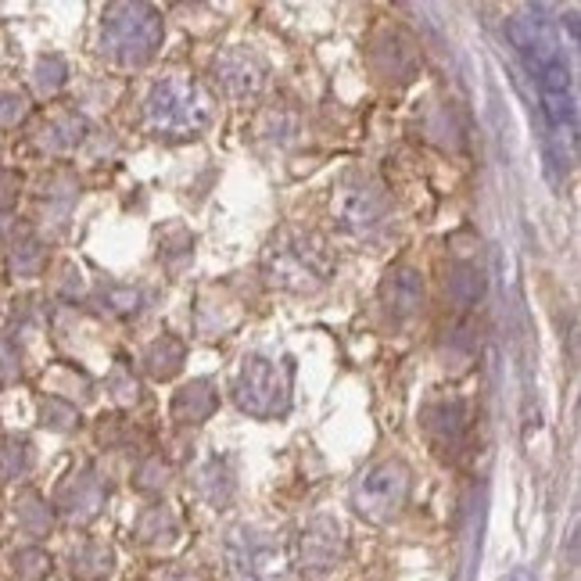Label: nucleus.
I'll return each instance as SVG.
<instances>
[{
	"label": "nucleus",
	"mask_w": 581,
	"mask_h": 581,
	"mask_svg": "<svg viewBox=\"0 0 581 581\" xmlns=\"http://www.w3.org/2000/svg\"><path fill=\"white\" fill-rule=\"evenodd\" d=\"M212 80L230 101H256L270 83V66L248 47H227L212 58Z\"/></svg>",
	"instance_id": "nucleus-9"
},
{
	"label": "nucleus",
	"mask_w": 581,
	"mask_h": 581,
	"mask_svg": "<svg viewBox=\"0 0 581 581\" xmlns=\"http://www.w3.org/2000/svg\"><path fill=\"white\" fill-rule=\"evenodd\" d=\"M262 277L266 284L288 294H317L331 284L334 256L317 230L284 227L277 230L262 251Z\"/></svg>",
	"instance_id": "nucleus-1"
},
{
	"label": "nucleus",
	"mask_w": 581,
	"mask_h": 581,
	"mask_svg": "<svg viewBox=\"0 0 581 581\" xmlns=\"http://www.w3.org/2000/svg\"><path fill=\"white\" fill-rule=\"evenodd\" d=\"M148 581H194L187 571H180V568H166V571H154Z\"/></svg>",
	"instance_id": "nucleus-33"
},
{
	"label": "nucleus",
	"mask_w": 581,
	"mask_h": 581,
	"mask_svg": "<svg viewBox=\"0 0 581 581\" xmlns=\"http://www.w3.org/2000/svg\"><path fill=\"white\" fill-rule=\"evenodd\" d=\"M331 219L341 233L349 238H377L388 219H391V201L384 194V187L377 183L373 177H363V172H352L344 177L334 194H331Z\"/></svg>",
	"instance_id": "nucleus-5"
},
{
	"label": "nucleus",
	"mask_w": 581,
	"mask_h": 581,
	"mask_svg": "<svg viewBox=\"0 0 581 581\" xmlns=\"http://www.w3.org/2000/svg\"><path fill=\"white\" fill-rule=\"evenodd\" d=\"M216 119L212 93L191 76H166L144 98V130L159 140L201 137Z\"/></svg>",
	"instance_id": "nucleus-2"
},
{
	"label": "nucleus",
	"mask_w": 581,
	"mask_h": 581,
	"mask_svg": "<svg viewBox=\"0 0 581 581\" xmlns=\"http://www.w3.org/2000/svg\"><path fill=\"white\" fill-rule=\"evenodd\" d=\"M40 423L51 431H72L76 423H80V413H76V405H69L66 399L58 395H47L40 402Z\"/></svg>",
	"instance_id": "nucleus-25"
},
{
	"label": "nucleus",
	"mask_w": 581,
	"mask_h": 581,
	"mask_svg": "<svg viewBox=\"0 0 581 581\" xmlns=\"http://www.w3.org/2000/svg\"><path fill=\"white\" fill-rule=\"evenodd\" d=\"M370 69L381 76L384 83H413L420 72V47L402 29H384L381 37L370 43Z\"/></svg>",
	"instance_id": "nucleus-11"
},
{
	"label": "nucleus",
	"mask_w": 581,
	"mask_h": 581,
	"mask_svg": "<svg viewBox=\"0 0 581 581\" xmlns=\"http://www.w3.org/2000/svg\"><path fill=\"white\" fill-rule=\"evenodd\" d=\"M510 581H531V574H528V571H517V574H513Z\"/></svg>",
	"instance_id": "nucleus-34"
},
{
	"label": "nucleus",
	"mask_w": 581,
	"mask_h": 581,
	"mask_svg": "<svg viewBox=\"0 0 581 581\" xmlns=\"http://www.w3.org/2000/svg\"><path fill=\"white\" fill-rule=\"evenodd\" d=\"M29 116V104L22 93L14 90H0V126H19Z\"/></svg>",
	"instance_id": "nucleus-31"
},
{
	"label": "nucleus",
	"mask_w": 581,
	"mask_h": 581,
	"mask_svg": "<svg viewBox=\"0 0 581 581\" xmlns=\"http://www.w3.org/2000/svg\"><path fill=\"white\" fill-rule=\"evenodd\" d=\"M381 309L391 323H405L413 320L417 312L423 309V277L413 266H395V270H388L384 280H381Z\"/></svg>",
	"instance_id": "nucleus-13"
},
{
	"label": "nucleus",
	"mask_w": 581,
	"mask_h": 581,
	"mask_svg": "<svg viewBox=\"0 0 581 581\" xmlns=\"http://www.w3.org/2000/svg\"><path fill=\"white\" fill-rule=\"evenodd\" d=\"M227 581H291V563L277 539L262 528L238 524L223 539Z\"/></svg>",
	"instance_id": "nucleus-4"
},
{
	"label": "nucleus",
	"mask_w": 581,
	"mask_h": 581,
	"mask_svg": "<svg viewBox=\"0 0 581 581\" xmlns=\"http://www.w3.org/2000/svg\"><path fill=\"white\" fill-rule=\"evenodd\" d=\"M216 410H219V391L206 377L183 384L177 395H172V420L183 423V428H198V423L212 420Z\"/></svg>",
	"instance_id": "nucleus-14"
},
{
	"label": "nucleus",
	"mask_w": 581,
	"mask_h": 581,
	"mask_svg": "<svg viewBox=\"0 0 581 581\" xmlns=\"http://www.w3.org/2000/svg\"><path fill=\"white\" fill-rule=\"evenodd\" d=\"M14 521H19V528L29 539H43L51 535L54 528V510L47 507V499H40L37 492H22L14 499Z\"/></svg>",
	"instance_id": "nucleus-21"
},
{
	"label": "nucleus",
	"mask_w": 581,
	"mask_h": 581,
	"mask_svg": "<svg viewBox=\"0 0 581 581\" xmlns=\"http://www.w3.org/2000/svg\"><path fill=\"white\" fill-rule=\"evenodd\" d=\"M29 470H33V445H29V438L19 434L8 438L0 445V481H19Z\"/></svg>",
	"instance_id": "nucleus-22"
},
{
	"label": "nucleus",
	"mask_w": 581,
	"mask_h": 581,
	"mask_svg": "<svg viewBox=\"0 0 581 581\" xmlns=\"http://www.w3.org/2000/svg\"><path fill=\"white\" fill-rule=\"evenodd\" d=\"M410 484L413 474L402 460H381L355 478L349 502L367 524H391L410 499Z\"/></svg>",
	"instance_id": "nucleus-6"
},
{
	"label": "nucleus",
	"mask_w": 581,
	"mask_h": 581,
	"mask_svg": "<svg viewBox=\"0 0 581 581\" xmlns=\"http://www.w3.org/2000/svg\"><path fill=\"white\" fill-rule=\"evenodd\" d=\"M166 484H169V467L162 463V457L140 460V467L133 470V489H137V492L154 495V492H162Z\"/></svg>",
	"instance_id": "nucleus-27"
},
{
	"label": "nucleus",
	"mask_w": 581,
	"mask_h": 581,
	"mask_svg": "<svg viewBox=\"0 0 581 581\" xmlns=\"http://www.w3.org/2000/svg\"><path fill=\"white\" fill-rule=\"evenodd\" d=\"M104 502H108V484L90 467L72 470L58 489V513L72 524H90L104 510Z\"/></svg>",
	"instance_id": "nucleus-12"
},
{
	"label": "nucleus",
	"mask_w": 581,
	"mask_h": 581,
	"mask_svg": "<svg viewBox=\"0 0 581 581\" xmlns=\"http://www.w3.org/2000/svg\"><path fill=\"white\" fill-rule=\"evenodd\" d=\"M90 133V126L83 116H54V119H47L40 126V133H37V144L43 151H51V154H66V151H76L87 140Z\"/></svg>",
	"instance_id": "nucleus-17"
},
{
	"label": "nucleus",
	"mask_w": 581,
	"mask_h": 581,
	"mask_svg": "<svg viewBox=\"0 0 581 581\" xmlns=\"http://www.w3.org/2000/svg\"><path fill=\"white\" fill-rule=\"evenodd\" d=\"M162 14L151 4H108L101 19V54L122 69H140L162 47Z\"/></svg>",
	"instance_id": "nucleus-3"
},
{
	"label": "nucleus",
	"mask_w": 581,
	"mask_h": 581,
	"mask_svg": "<svg viewBox=\"0 0 581 581\" xmlns=\"http://www.w3.org/2000/svg\"><path fill=\"white\" fill-rule=\"evenodd\" d=\"M233 402L238 410L256 420L284 417L291 405V381L288 370L277 367L266 355H244L241 370L233 377Z\"/></svg>",
	"instance_id": "nucleus-7"
},
{
	"label": "nucleus",
	"mask_w": 581,
	"mask_h": 581,
	"mask_svg": "<svg viewBox=\"0 0 581 581\" xmlns=\"http://www.w3.org/2000/svg\"><path fill=\"white\" fill-rule=\"evenodd\" d=\"M298 130H302V122H298V116L291 112V108H270V112L262 116L259 122V133L270 140V144H294L298 140Z\"/></svg>",
	"instance_id": "nucleus-23"
},
{
	"label": "nucleus",
	"mask_w": 581,
	"mask_h": 581,
	"mask_svg": "<svg viewBox=\"0 0 581 581\" xmlns=\"http://www.w3.org/2000/svg\"><path fill=\"white\" fill-rule=\"evenodd\" d=\"M194 489H198L201 499L209 502V507H227V502L233 499V492H238V478H233V470H230L227 460L209 457L194 470Z\"/></svg>",
	"instance_id": "nucleus-16"
},
{
	"label": "nucleus",
	"mask_w": 581,
	"mask_h": 581,
	"mask_svg": "<svg viewBox=\"0 0 581 581\" xmlns=\"http://www.w3.org/2000/svg\"><path fill=\"white\" fill-rule=\"evenodd\" d=\"M11 574L19 581H47L51 574V557L40 545H22L11 553Z\"/></svg>",
	"instance_id": "nucleus-24"
},
{
	"label": "nucleus",
	"mask_w": 581,
	"mask_h": 581,
	"mask_svg": "<svg viewBox=\"0 0 581 581\" xmlns=\"http://www.w3.org/2000/svg\"><path fill=\"white\" fill-rule=\"evenodd\" d=\"M445 291L460 309L478 305L484 298V273L478 262H457L445 277Z\"/></svg>",
	"instance_id": "nucleus-20"
},
{
	"label": "nucleus",
	"mask_w": 581,
	"mask_h": 581,
	"mask_svg": "<svg viewBox=\"0 0 581 581\" xmlns=\"http://www.w3.org/2000/svg\"><path fill=\"white\" fill-rule=\"evenodd\" d=\"M101 309L108 312H116V317H133V312H140V291L133 288H108V294L101 291Z\"/></svg>",
	"instance_id": "nucleus-30"
},
{
	"label": "nucleus",
	"mask_w": 581,
	"mask_h": 581,
	"mask_svg": "<svg viewBox=\"0 0 581 581\" xmlns=\"http://www.w3.org/2000/svg\"><path fill=\"white\" fill-rule=\"evenodd\" d=\"M183 359H187V344L177 334H162L144 349V370L154 381H169V377H177L183 370Z\"/></svg>",
	"instance_id": "nucleus-19"
},
{
	"label": "nucleus",
	"mask_w": 581,
	"mask_h": 581,
	"mask_svg": "<svg viewBox=\"0 0 581 581\" xmlns=\"http://www.w3.org/2000/svg\"><path fill=\"white\" fill-rule=\"evenodd\" d=\"M344 560V531L331 513H317L294 535V571L305 578L331 574Z\"/></svg>",
	"instance_id": "nucleus-8"
},
{
	"label": "nucleus",
	"mask_w": 581,
	"mask_h": 581,
	"mask_svg": "<svg viewBox=\"0 0 581 581\" xmlns=\"http://www.w3.org/2000/svg\"><path fill=\"white\" fill-rule=\"evenodd\" d=\"M108 391H112V399H116L119 405L140 402V381L133 377V370L126 367V359H119L116 370H112V377H108Z\"/></svg>",
	"instance_id": "nucleus-29"
},
{
	"label": "nucleus",
	"mask_w": 581,
	"mask_h": 581,
	"mask_svg": "<svg viewBox=\"0 0 581 581\" xmlns=\"http://www.w3.org/2000/svg\"><path fill=\"white\" fill-rule=\"evenodd\" d=\"M133 535L140 545H154V549H162V545H172L180 539V521L172 517L169 507H162V502H154V507H144L137 517V524H133Z\"/></svg>",
	"instance_id": "nucleus-18"
},
{
	"label": "nucleus",
	"mask_w": 581,
	"mask_h": 581,
	"mask_svg": "<svg viewBox=\"0 0 581 581\" xmlns=\"http://www.w3.org/2000/svg\"><path fill=\"white\" fill-rule=\"evenodd\" d=\"M66 568H69L72 581H108L116 574V553L104 542L87 539L69 549Z\"/></svg>",
	"instance_id": "nucleus-15"
},
{
	"label": "nucleus",
	"mask_w": 581,
	"mask_h": 581,
	"mask_svg": "<svg viewBox=\"0 0 581 581\" xmlns=\"http://www.w3.org/2000/svg\"><path fill=\"white\" fill-rule=\"evenodd\" d=\"M69 80V66L61 61L58 54H43L37 61V69H33V83L40 93H58L61 87H66Z\"/></svg>",
	"instance_id": "nucleus-26"
},
{
	"label": "nucleus",
	"mask_w": 581,
	"mask_h": 581,
	"mask_svg": "<svg viewBox=\"0 0 581 581\" xmlns=\"http://www.w3.org/2000/svg\"><path fill=\"white\" fill-rule=\"evenodd\" d=\"M8 266H11V273H14V277H37V270L43 266V244L33 241V238L19 241V244L11 248Z\"/></svg>",
	"instance_id": "nucleus-28"
},
{
	"label": "nucleus",
	"mask_w": 581,
	"mask_h": 581,
	"mask_svg": "<svg viewBox=\"0 0 581 581\" xmlns=\"http://www.w3.org/2000/svg\"><path fill=\"white\" fill-rule=\"evenodd\" d=\"M8 377H19V349L0 338V381H8Z\"/></svg>",
	"instance_id": "nucleus-32"
},
{
	"label": "nucleus",
	"mask_w": 581,
	"mask_h": 581,
	"mask_svg": "<svg viewBox=\"0 0 581 581\" xmlns=\"http://www.w3.org/2000/svg\"><path fill=\"white\" fill-rule=\"evenodd\" d=\"M423 431H428L431 445L438 449V457L445 460H457L463 445H467V434H470V410L467 402L449 395V399H434L423 405Z\"/></svg>",
	"instance_id": "nucleus-10"
}]
</instances>
